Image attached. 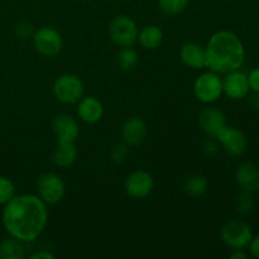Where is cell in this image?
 I'll list each match as a JSON object with an SVG mask.
<instances>
[{"label": "cell", "mask_w": 259, "mask_h": 259, "mask_svg": "<svg viewBox=\"0 0 259 259\" xmlns=\"http://www.w3.org/2000/svg\"><path fill=\"white\" fill-rule=\"evenodd\" d=\"M2 220L10 237L22 243L34 242L47 225V204L35 195H18L4 205Z\"/></svg>", "instance_id": "cell-1"}, {"label": "cell", "mask_w": 259, "mask_h": 259, "mask_svg": "<svg viewBox=\"0 0 259 259\" xmlns=\"http://www.w3.org/2000/svg\"><path fill=\"white\" fill-rule=\"evenodd\" d=\"M205 68L225 75L239 70L244 63L245 50L243 42L230 30H219L210 37L205 47Z\"/></svg>", "instance_id": "cell-2"}, {"label": "cell", "mask_w": 259, "mask_h": 259, "mask_svg": "<svg viewBox=\"0 0 259 259\" xmlns=\"http://www.w3.org/2000/svg\"><path fill=\"white\" fill-rule=\"evenodd\" d=\"M194 94L201 103H215L223 95V78L212 71L201 73L194 82Z\"/></svg>", "instance_id": "cell-3"}, {"label": "cell", "mask_w": 259, "mask_h": 259, "mask_svg": "<svg viewBox=\"0 0 259 259\" xmlns=\"http://www.w3.org/2000/svg\"><path fill=\"white\" fill-rule=\"evenodd\" d=\"M220 237L223 242L229 248L234 249H244L248 247L253 238L252 229L249 224L239 219H232L223 225L220 230Z\"/></svg>", "instance_id": "cell-4"}, {"label": "cell", "mask_w": 259, "mask_h": 259, "mask_svg": "<svg viewBox=\"0 0 259 259\" xmlns=\"http://www.w3.org/2000/svg\"><path fill=\"white\" fill-rule=\"evenodd\" d=\"M52 90L55 98L61 103L76 104L83 96L85 88L80 77L71 73H65L56 78Z\"/></svg>", "instance_id": "cell-5"}, {"label": "cell", "mask_w": 259, "mask_h": 259, "mask_svg": "<svg viewBox=\"0 0 259 259\" xmlns=\"http://www.w3.org/2000/svg\"><path fill=\"white\" fill-rule=\"evenodd\" d=\"M137 23L128 15H118L109 25L110 39L119 47H132L138 38Z\"/></svg>", "instance_id": "cell-6"}, {"label": "cell", "mask_w": 259, "mask_h": 259, "mask_svg": "<svg viewBox=\"0 0 259 259\" xmlns=\"http://www.w3.org/2000/svg\"><path fill=\"white\" fill-rule=\"evenodd\" d=\"M38 196L46 202V204H57L63 199L66 192L65 182L62 177L58 176L53 172H47L42 175L37 181Z\"/></svg>", "instance_id": "cell-7"}, {"label": "cell", "mask_w": 259, "mask_h": 259, "mask_svg": "<svg viewBox=\"0 0 259 259\" xmlns=\"http://www.w3.org/2000/svg\"><path fill=\"white\" fill-rule=\"evenodd\" d=\"M32 38L35 51L46 57H53L62 50V37L52 27H42L34 30Z\"/></svg>", "instance_id": "cell-8"}, {"label": "cell", "mask_w": 259, "mask_h": 259, "mask_svg": "<svg viewBox=\"0 0 259 259\" xmlns=\"http://www.w3.org/2000/svg\"><path fill=\"white\" fill-rule=\"evenodd\" d=\"M153 177L149 172L143 171V169L132 172L126 177L125 184H124V190H125L126 195L136 200H142L148 196L153 191Z\"/></svg>", "instance_id": "cell-9"}, {"label": "cell", "mask_w": 259, "mask_h": 259, "mask_svg": "<svg viewBox=\"0 0 259 259\" xmlns=\"http://www.w3.org/2000/svg\"><path fill=\"white\" fill-rule=\"evenodd\" d=\"M52 129L58 143H75L80 134V126L68 114H58L52 121Z\"/></svg>", "instance_id": "cell-10"}, {"label": "cell", "mask_w": 259, "mask_h": 259, "mask_svg": "<svg viewBox=\"0 0 259 259\" xmlns=\"http://www.w3.org/2000/svg\"><path fill=\"white\" fill-rule=\"evenodd\" d=\"M199 124L202 131L211 138H218L228 126L224 113L217 108H205L199 114Z\"/></svg>", "instance_id": "cell-11"}, {"label": "cell", "mask_w": 259, "mask_h": 259, "mask_svg": "<svg viewBox=\"0 0 259 259\" xmlns=\"http://www.w3.org/2000/svg\"><path fill=\"white\" fill-rule=\"evenodd\" d=\"M249 91V83L245 73L240 72L239 70L225 73V77L223 78V94L228 98L232 100H240L244 99Z\"/></svg>", "instance_id": "cell-12"}, {"label": "cell", "mask_w": 259, "mask_h": 259, "mask_svg": "<svg viewBox=\"0 0 259 259\" xmlns=\"http://www.w3.org/2000/svg\"><path fill=\"white\" fill-rule=\"evenodd\" d=\"M217 139L220 146L232 156H242L247 149V137L242 131L233 126L228 125Z\"/></svg>", "instance_id": "cell-13"}, {"label": "cell", "mask_w": 259, "mask_h": 259, "mask_svg": "<svg viewBox=\"0 0 259 259\" xmlns=\"http://www.w3.org/2000/svg\"><path fill=\"white\" fill-rule=\"evenodd\" d=\"M147 137V124L138 116L126 119L121 128V138L129 147H136L143 143Z\"/></svg>", "instance_id": "cell-14"}, {"label": "cell", "mask_w": 259, "mask_h": 259, "mask_svg": "<svg viewBox=\"0 0 259 259\" xmlns=\"http://www.w3.org/2000/svg\"><path fill=\"white\" fill-rule=\"evenodd\" d=\"M235 182L244 192H253L259 190V168L252 162L239 164L235 171Z\"/></svg>", "instance_id": "cell-15"}, {"label": "cell", "mask_w": 259, "mask_h": 259, "mask_svg": "<svg viewBox=\"0 0 259 259\" xmlns=\"http://www.w3.org/2000/svg\"><path fill=\"white\" fill-rule=\"evenodd\" d=\"M77 115L88 124H95L103 118L104 106L95 96H82L77 103Z\"/></svg>", "instance_id": "cell-16"}, {"label": "cell", "mask_w": 259, "mask_h": 259, "mask_svg": "<svg viewBox=\"0 0 259 259\" xmlns=\"http://www.w3.org/2000/svg\"><path fill=\"white\" fill-rule=\"evenodd\" d=\"M180 57L182 62L190 68L202 70L205 68V47L197 42H187L180 50Z\"/></svg>", "instance_id": "cell-17"}, {"label": "cell", "mask_w": 259, "mask_h": 259, "mask_svg": "<svg viewBox=\"0 0 259 259\" xmlns=\"http://www.w3.org/2000/svg\"><path fill=\"white\" fill-rule=\"evenodd\" d=\"M53 163L61 168H68L77 159V149L75 143H57L53 152Z\"/></svg>", "instance_id": "cell-18"}, {"label": "cell", "mask_w": 259, "mask_h": 259, "mask_svg": "<svg viewBox=\"0 0 259 259\" xmlns=\"http://www.w3.org/2000/svg\"><path fill=\"white\" fill-rule=\"evenodd\" d=\"M137 40L146 50H156L163 42V32L154 24L146 25L138 32Z\"/></svg>", "instance_id": "cell-19"}, {"label": "cell", "mask_w": 259, "mask_h": 259, "mask_svg": "<svg viewBox=\"0 0 259 259\" xmlns=\"http://www.w3.org/2000/svg\"><path fill=\"white\" fill-rule=\"evenodd\" d=\"M24 257V247L22 242L10 237L0 243V258L2 259H22Z\"/></svg>", "instance_id": "cell-20"}, {"label": "cell", "mask_w": 259, "mask_h": 259, "mask_svg": "<svg viewBox=\"0 0 259 259\" xmlns=\"http://www.w3.org/2000/svg\"><path fill=\"white\" fill-rule=\"evenodd\" d=\"M207 187H209L207 180L202 175L199 174L191 175L190 177H187L184 185V189L186 191V194L194 197L202 196L207 191Z\"/></svg>", "instance_id": "cell-21"}, {"label": "cell", "mask_w": 259, "mask_h": 259, "mask_svg": "<svg viewBox=\"0 0 259 259\" xmlns=\"http://www.w3.org/2000/svg\"><path fill=\"white\" fill-rule=\"evenodd\" d=\"M138 53L132 47H121L118 53V65L120 70L132 71L138 65Z\"/></svg>", "instance_id": "cell-22"}, {"label": "cell", "mask_w": 259, "mask_h": 259, "mask_svg": "<svg viewBox=\"0 0 259 259\" xmlns=\"http://www.w3.org/2000/svg\"><path fill=\"white\" fill-rule=\"evenodd\" d=\"M189 3L190 0H158L162 12L169 15L182 13L187 8Z\"/></svg>", "instance_id": "cell-23"}, {"label": "cell", "mask_w": 259, "mask_h": 259, "mask_svg": "<svg viewBox=\"0 0 259 259\" xmlns=\"http://www.w3.org/2000/svg\"><path fill=\"white\" fill-rule=\"evenodd\" d=\"M15 196L14 184L8 177L0 176V205H5Z\"/></svg>", "instance_id": "cell-24"}, {"label": "cell", "mask_w": 259, "mask_h": 259, "mask_svg": "<svg viewBox=\"0 0 259 259\" xmlns=\"http://www.w3.org/2000/svg\"><path fill=\"white\" fill-rule=\"evenodd\" d=\"M254 207V200L250 192H244L243 191L242 195H239L237 199V209L238 211L242 212V214H248L250 212Z\"/></svg>", "instance_id": "cell-25"}, {"label": "cell", "mask_w": 259, "mask_h": 259, "mask_svg": "<svg viewBox=\"0 0 259 259\" xmlns=\"http://www.w3.org/2000/svg\"><path fill=\"white\" fill-rule=\"evenodd\" d=\"M129 154V146L125 143L115 144L110 152V158L114 163H123Z\"/></svg>", "instance_id": "cell-26"}, {"label": "cell", "mask_w": 259, "mask_h": 259, "mask_svg": "<svg viewBox=\"0 0 259 259\" xmlns=\"http://www.w3.org/2000/svg\"><path fill=\"white\" fill-rule=\"evenodd\" d=\"M15 33H17V35L20 39H28V38L33 37L34 29H33V25L30 23L22 22L15 28Z\"/></svg>", "instance_id": "cell-27"}, {"label": "cell", "mask_w": 259, "mask_h": 259, "mask_svg": "<svg viewBox=\"0 0 259 259\" xmlns=\"http://www.w3.org/2000/svg\"><path fill=\"white\" fill-rule=\"evenodd\" d=\"M202 148H204V153L206 154V156L214 157V156H217L218 152H219L220 143L218 142V139L209 137V139L205 142L204 146H202Z\"/></svg>", "instance_id": "cell-28"}, {"label": "cell", "mask_w": 259, "mask_h": 259, "mask_svg": "<svg viewBox=\"0 0 259 259\" xmlns=\"http://www.w3.org/2000/svg\"><path fill=\"white\" fill-rule=\"evenodd\" d=\"M247 77L250 90L254 91L255 94H259V67L253 68V70L248 73Z\"/></svg>", "instance_id": "cell-29"}, {"label": "cell", "mask_w": 259, "mask_h": 259, "mask_svg": "<svg viewBox=\"0 0 259 259\" xmlns=\"http://www.w3.org/2000/svg\"><path fill=\"white\" fill-rule=\"evenodd\" d=\"M249 252L252 257L259 258V234L252 238L249 243Z\"/></svg>", "instance_id": "cell-30"}, {"label": "cell", "mask_w": 259, "mask_h": 259, "mask_svg": "<svg viewBox=\"0 0 259 259\" xmlns=\"http://www.w3.org/2000/svg\"><path fill=\"white\" fill-rule=\"evenodd\" d=\"M55 255L52 253L47 252V250H40V252L34 253V254L30 255V259H53Z\"/></svg>", "instance_id": "cell-31"}, {"label": "cell", "mask_w": 259, "mask_h": 259, "mask_svg": "<svg viewBox=\"0 0 259 259\" xmlns=\"http://www.w3.org/2000/svg\"><path fill=\"white\" fill-rule=\"evenodd\" d=\"M232 259H247V254L243 252V249H234V252L230 254Z\"/></svg>", "instance_id": "cell-32"}]
</instances>
